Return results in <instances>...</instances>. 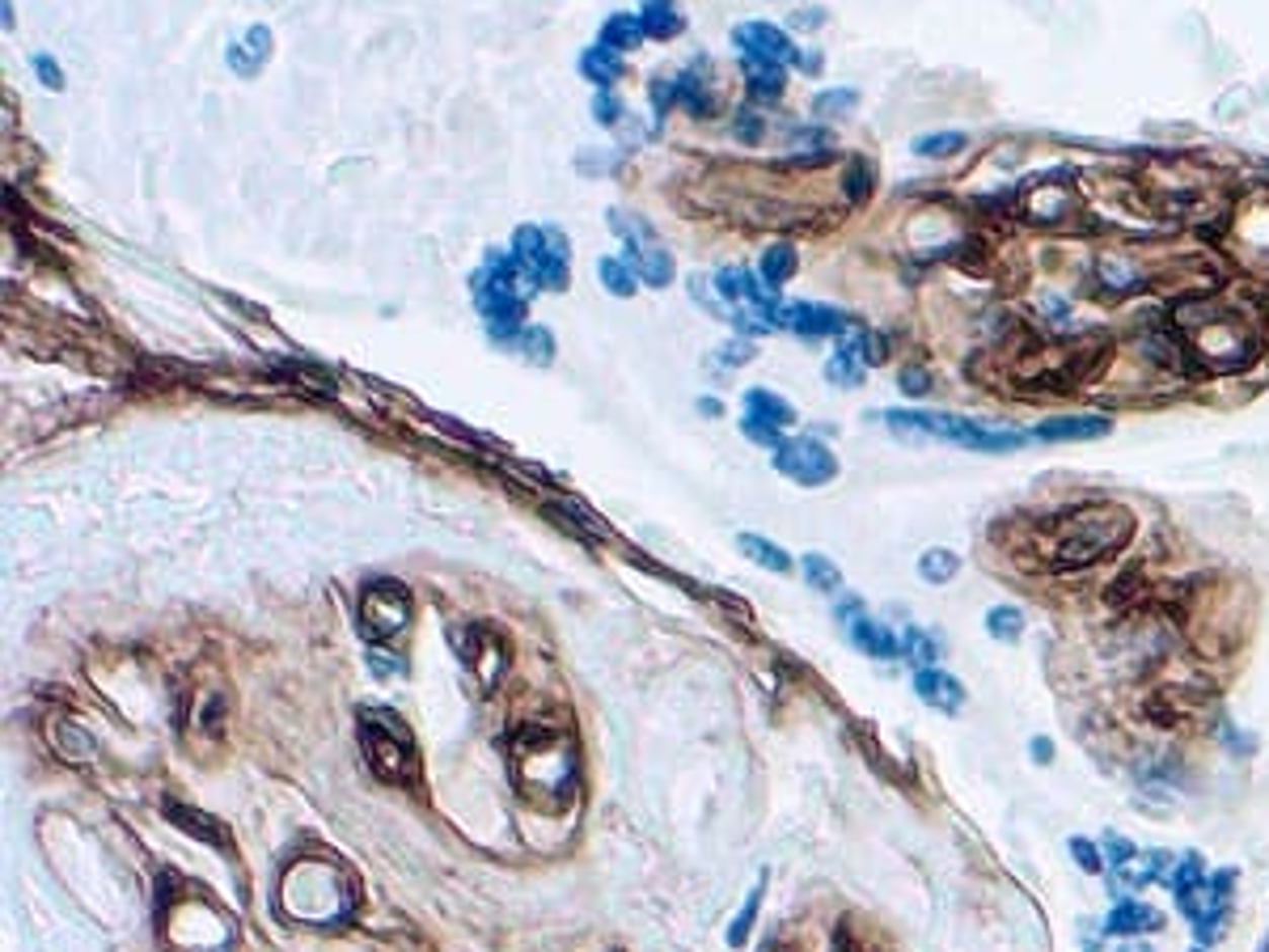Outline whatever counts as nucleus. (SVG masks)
Wrapping results in <instances>:
<instances>
[{
  "label": "nucleus",
  "instance_id": "obj_1",
  "mask_svg": "<svg viewBox=\"0 0 1269 952\" xmlns=\"http://www.w3.org/2000/svg\"><path fill=\"white\" fill-rule=\"evenodd\" d=\"M508 767L517 792L542 813H559L576 800L580 788V749L576 736L559 724L530 720L512 732L508 741Z\"/></svg>",
  "mask_w": 1269,
  "mask_h": 952
},
{
  "label": "nucleus",
  "instance_id": "obj_2",
  "mask_svg": "<svg viewBox=\"0 0 1269 952\" xmlns=\"http://www.w3.org/2000/svg\"><path fill=\"white\" fill-rule=\"evenodd\" d=\"M280 910L314 927L343 923L355 910L351 876L330 860H293L289 872L280 876Z\"/></svg>",
  "mask_w": 1269,
  "mask_h": 952
},
{
  "label": "nucleus",
  "instance_id": "obj_3",
  "mask_svg": "<svg viewBox=\"0 0 1269 952\" xmlns=\"http://www.w3.org/2000/svg\"><path fill=\"white\" fill-rule=\"evenodd\" d=\"M1130 534H1134L1130 508L1109 504V499H1100V504H1080L1058 521V534L1049 542V563L1062 567V571L1100 563L1113 551H1121V546L1130 542Z\"/></svg>",
  "mask_w": 1269,
  "mask_h": 952
},
{
  "label": "nucleus",
  "instance_id": "obj_4",
  "mask_svg": "<svg viewBox=\"0 0 1269 952\" xmlns=\"http://www.w3.org/2000/svg\"><path fill=\"white\" fill-rule=\"evenodd\" d=\"M361 749L369 771L381 783H394V788H415L419 783V753H415V736L394 711L386 707H365L361 711Z\"/></svg>",
  "mask_w": 1269,
  "mask_h": 952
},
{
  "label": "nucleus",
  "instance_id": "obj_5",
  "mask_svg": "<svg viewBox=\"0 0 1269 952\" xmlns=\"http://www.w3.org/2000/svg\"><path fill=\"white\" fill-rule=\"evenodd\" d=\"M880 419L889 423L893 432H901V437L948 441V445L973 449V454H1012V449L1028 445L1024 432H1012V427H986L977 419L948 415V411H884Z\"/></svg>",
  "mask_w": 1269,
  "mask_h": 952
},
{
  "label": "nucleus",
  "instance_id": "obj_6",
  "mask_svg": "<svg viewBox=\"0 0 1269 952\" xmlns=\"http://www.w3.org/2000/svg\"><path fill=\"white\" fill-rule=\"evenodd\" d=\"M512 258L538 289H563L567 284V237L559 229L521 225L512 233Z\"/></svg>",
  "mask_w": 1269,
  "mask_h": 952
},
{
  "label": "nucleus",
  "instance_id": "obj_7",
  "mask_svg": "<svg viewBox=\"0 0 1269 952\" xmlns=\"http://www.w3.org/2000/svg\"><path fill=\"white\" fill-rule=\"evenodd\" d=\"M610 225L622 242H627V254L622 258L635 267V275L643 284H652V289H664V284L673 280V254L656 242V233L639 217H631V212H610Z\"/></svg>",
  "mask_w": 1269,
  "mask_h": 952
},
{
  "label": "nucleus",
  "instance_id": "obj_8",
  "mask_svg": "<svg viewBox=\"0 0 1269 952\" xmlns=\"http://www.w3.org/2000/svg\"><path fill=\"white\" fill-rule=\"evenodd\" d=\"M170 940L182 952H233V927L208 901H182L170 919Z\"/></svg>",
  "mask_w": 1269,
  "mask_h": 952
},
{
  "label": "nucleus",
  "instance_id": "obj_9",
  "mask_svg": "<svg viewBox=\"0 0 1269 952\" xmlns=\"http://www.w3.org/2000/svg\"><path fill=\"white\" fill-rule=\"evenodd\" d=\"M411 623V592H406L398 580H373L365 592H361V631L369 639H394L406 631Z\"/></svg>",
  "mask_w": 1269,
  "mask_h": 952
},
{
  "label": "nucleus",
  "instance_id": "obj_10",
  "mask_svg": "<svg viewBox=\"0 0 1269 952\" xmlns=\"http://www.w3.org/2000/svg\"><path fill=\"white\" fill-rule=\"evenodd\" d=\"M775 470L783 479H792L800 487H825L838 474V458L829 454V445L812 441V437H792L775 449Z\"/></svg>",
  "mask_w": 1269,
  "mask_h": 952
},
{
  "label": "nucleus",
  "instance_id": "obj_11",
  "mask_svg": "<svg viewBox=\"0 0 1269 952\" xmlns=\"http://www.w3.org/2000/svg\"><path fill=\"white\" fill-rule=\"evenodd\" d=\"M453 644H458L462 660L478 673L487 690L504 678L508 669V652H504V639H499L491 627H470V631H453Z\"/></svg>",
  "mask_w": 1269,
  "mask_h": 952
},
{
  "label": "nucleus",
  "instance_id": "obj_12",
  "mask_svg": "<svg viewBox=\"0 0 1269 952\" xmlns=\"http://www.w3.org/2000/svg\"><path fill=\"white\" fill-rule=\"evenodd\" d=\"M775 326L796 330L804 339H821V335H843L847 330V314L834 305H817V301H796V305H779Z\"/></svg>",
  "mask_w": 1269,
  "mask_h": 952
},
{
  "label": "nucleus",
  "instance_id": "obj_13",
  "mask_svg": "<svg viewBox=\"0 0 1269 952\" xmlns=\"http://www.w3.org/2000/svg\"><path fill=\"white\" fill-rule=\"evenodd\" d=\"M732 43H736L749 60H771V64H783V68L800 60L796 43L787 38L779 26H771V21H745V26L732 30Z\"/></svg>",
  "mask_w": 1269,
  "mask_h": 952
},
{
  "label": "nucleus",
  "instance_id": "obj_14",
  "mask_svg": "<svg viewBox=\"0 0 1269 952\" xmlns=\"http://www.w3.org/2000/svg\"><path fill=\"white\" fill-rule=\"evenodd\" d=\"M1113 432V419L1109 415H1053V419H1041L1037 423V441H1049V445H1070V441H1100Z\"/></svg>",
  "mask_w": 1269,
  "mask_h": 952
},
{
  "label": "nucleus",
  "instance_id": "obj_15",
  "mask_svg": "<svg viewBox=\"0 0 1269 952\" xmlns=\"http://www.w3.org/2000/svg\"><path fill=\"white\" fill-rule=\"evenodd\" d=\"M1152 932H1164V915L1146 901H1134L1125 897L1113 906V915L1105 919V936H1117V940H1138V936H1152Z\"/></svg>",
  "mask_w": 1269,
  "mask_h": 952
},
{
  "label": "nucleus",
  "instance_id": "obj_16",
  "mask_svg": "<svg viewBox=\"0 0 1269 952\" xmlns=\"http://www.w3.org/2000/svg\"><path fill=\"white\" fill-rule=\"evenodd\" d=\"M847 639H851V644L864 652V656H872V660H893V656H901V639H897L889 627H884V623L868 618L864 610L847 618Z\"/></svg>",
  "mask_w": 1269,
  "mask_h": 952
},
{
  "label": "nucleus",
  "instance_id": "obj_17",
  "mask_svg": "<svg viewBox=\"0 0 1269 952\" xmlns=\"http://www.w3.org/2000/svg\"><path fill=\"white\" fill-rule=\"evenodd\" d=\"M1092 289L1100 297H1130V293H1142L1146 289V275L1130 263V258H1096L1092 267Z\"/></svg>",
  "mask_w": 1269,
  "mask_h": 952
},
{
  "label": "nucleus",
  "instance_id": "obj_18",
  "mask_svg": "<svg viewBox=\"0 0 1269 952\" xmlns=\"http://www.w3.org/2000/svg\"><path fill=\"white\" fill-rule=\"evenodd\" d=\"M915 695H919L927 707L948 711V716H956V711L965 707V686L956 682L952 673H944V669H919V673H915Z\"/></svg>",
  "mask_w": 1269,
  "mask_h": 952
},
{
  "label": "nucleus",
  "instance_id": "obj_19",
  "mask_svg": "<svg viewBox=\"0 0 1269 952\" xmlns=\"http://www.w3.org/2000/svg\"><path fill=\"white\" fill-rule=\"evenodd\" d=\"M165 817H170V821L182 829V835H190V839H200V843H212V847L229 851V829H225L217 817L200 813V808L178 804V800H165Z\"/></svg>",
  "mask_w": 1269,
  "mask_h": 952
},
{
  "label": "nucleus",
  "instance_id": "obj_20",
  "mask_svg": "<svg viewBox=\"0 0 1269 952\" xmlns=\"http://www.w3.org/2000/svg\"><path fill=\"white\" fill-rule=\"evenodd\" d=\"M271 56V30L267 26H250L246 38H237L229 47V68L237 77H258V68Z\"/></svg>",
  "mask_w": 1269,
  "mask_h": 952
},
{
  "label": "nucleus",
  "instance_id": "obj_21",
  "mask_svg": "<svg viewBox=\"0 0 1269 952\" xmlns=\"http://www.w3.org/2000/svg\"><path fill=\"white\" fill-rule=\"evenodd\" d=\"M864 373H868V355H864V343H859V335H855L851 343H843V347H838L829 361H825V377L834 381V386H843V390L859 386V381H864Z\"/></svg>",
  "mask_w": 1269,
  "mask_h": 952
},
{
  "label": "nucleus",
  "instance_id": "obj_22",
  "mask_svg": "<svg viewBox=\"0 0 1269 952\" xmlns=\"http://www.w3.org/2000/svg\"><path fill=\"white\" fill-rule=\"evenodd\" d=\"M745 415L758 419V423H766V427H775V432H783V427L796 423V407H792L787 398L771 394V390H749V394H745Z\"/></svg>",
  "mask_w": 1269,
  "mask_h": 952
},
{
  "label": "nucleus",
  "instance_id": "obj_23",
  "mask_svg": "<svg viewBox=\"0 0 1269 952\" xmlns=\"http://www.w3.org/2000/svg\"><path fill=\"white\" fill-rule=\"evenodd\" d=\"M52 745H56V753H60L64 762H93V758H98V745H93V736H89L81 724H73V720H56V724H52Z\"/></svg>",
  "mask_w": 1269,
  "mask_h": 952
},
{
  "label": "nucleus",
  "instance_id": "obj_24",
  "mask_svg": "<svg viewBox=\"0 0 1269 952\" xmlns=\"http://www.w3.org/2000/svg\"><path fill=\"white\" fill-rule=\"evenodd\" d=\"M745 68V85H749V98L758 102H775L783 93V64H771V60H740Z\"/></svg>",
  "mask_w": 1269,
  "mask_h": 952
},
{
  "label": "nucleus",
  "instance_id": "obj_25",
  "mask_svg": "<svg viewBox=\"0 0 1269 952\" xmlns=\"http://www.w3.org/2000/svg\"><path fill=\"white\" fill-rule=\"evenodd\" d=\"M736 546H740V555H745V559H754V563L766 567V571H775V576H787V571H792V555H787L783 546H775L771 538H762V534H740Z\"/></svg>",
  "mask_w": 1269,
  "mask_h": 952
},
{
  "label": "nucleus",
  "instance_id": "obj_26",
  "mask_svg": "<svg viewBox=\"0 0 1269 952\" xmlns=\"http://www.w3.org/2000/svg\"><path fill=\"white\" fill-rule=\"evenodd\" d=\"M1121 872V880L1130 889H1138V885H1146V880H1160V876H1172V855L1168 851H1138L1130 864L1125 868H1117Z\"/></svg>",
  "mask_w": 1269,
  "mask_h": 952
},
{
  "label": "nucleus",
  "instance_id": "obj_27",
  "mask_svg": "<svg viewBox=\"0 0 1269 952\" xmlns=\"http://www.w3.org/2000/svg\"><path fill=\"white\" fill-rule=\"evenodd\" d=\"M643 38H648V30H643V21L635 13H614L602 26V47H610V52H631Z\"/></svg>",
  "mask_w": 1269,
  "mask_h": 952
},
{
  "label": "nucleus",
  "instance_id": "obj_28",
  "mask_svg": "<svg viewBox=\"0 0 1269 952\" xmlns=\"http://www.w3.org/2000/svg\"><path fill=\"white\" fill-rule=\"evenodd\" d=\"M639 21H643V30H648L652 38H673V34H682V13L673 9V0H643Z\"/></svg>",
  "mask_w": 1269,
  "mask_h": 952
},
{
  "label": "nucleus",
  "instance_id": "obj_29",
  "mask_svg": "<svg viewBox=\"0 0 1269 952\" xmlns=\"http://www.w3.org/2000/svg\"><path fill=\"white\" fill-rule=\"evenodd\" d=\"M580 73H584L592 85L610 89V85L622 77V60H618V52H610V47H588V52L580 56Z\"/></svg>",
  "mask_w": 1269,
  "mask_h": 952
},
{
  "label": "nucleus",
  "instance_id": "obj_30",
  "mask_svg": "<svg viewBox=\"0 0 1269 952\" xmlns=\"http://www.w3.org/2000/svg\"><path fill=\"white\" fill-rule=\"evenodd\" d=\"M758 275L771 284V289H779V284H787L796 275V250L787 246V242H779V246H771V250H762V263H758Z\"/></svg>",
  "mask_w": 1269,
  "mask_h": 952
},
{
  "label": "nucleus",
  "instance_id": "obj_31",
  "mask_svg": "<svg viewBox=\"0 0 1269 952\" xmlns=\"http://www.w3.org/2000/svg\"><path fill=\"white\" fill-rule=\"evenodd\" d=\"M800 571H804L808 588H817V592H838V588H843V571H838V563L829 555H817V551L804 555Z\"/></svg>",
  "mask_w": 1269,
  "mask_h": 952
},
{
  "label": "nucleus",
  "instance_id": "obj_32",
  "mask_svg": "<svg viewBox=\"0 0 1269 952\" xmlns=\"http://www.w3.org/2000/svg\"><path fill=\"white\" fill-rule=\"evenodd\" d=\"M673 89H678V102H682L690 114H711V110H715L711 89L703 85V68H694V73H682Z\"/></svg>",
  "mask_w": 1269,
  "mask_h": 952
},
{
  "label": "nucleus",
  "instance_id": "obj_33",
  "mask_svg": "<svg viewBox=\"0 0 1269 952\" xmlns=\"http://www.w3.org/2000/svg\"><path fill=\"white\" fill-rule=\"evenodd\" d=\"M956 571H961V559L952 551H944V546H931V551L919 555V576L927 584H948V580H956Z\"/></svg>",
  "mask_w": 1269,
  "mask_h": 952
},
{
  "label": "nucleus",
  "instance_id": "obj_34",
  "mask_svg": "<svg viewBox=\"0 0 1269 952\" xmlns=\"http://www.w3.org/2000/svg\"><path fill=\"white\" fill-rule=\"evenodd\" d=\"M986 635L999 639V644H1016L1024 635V610L1016 606H990L986 610Z\"/></svg>",
  "mask_w": 1269,
  "mask_h": 952
},
{
  "label": "nucleus",
  "instance_id": "obj_35",
  "mask_svg": "<svg viewBox=\"0 0 1269 952\" xmlns=\"http://www.w3.org/2000/svg\"><path fill=\"white\" fill-rule=\"evenodd\" d=\"M512 347H517L530 365H550V361H555V339H550L546 326H525L521 335L512 339Z\"/></svg>",
  "mask_w": 1269,
  "mask_h": 952
},
{
  "label": "nucleus",
  "instance_id": "obj_36",
  "mask_svg": "<svg viewBox=\"0 0 1269 952\" xmlns=\"http://www.w3.org/2000/svg\"><path fill=\"white\" fill-rule=\"evenodd\" d=\"M597 275H602L606 293H614V297H631L635 284H639V275L627 258H602V263H597Z\"/></svg>",
  "mask_w": 1269,
  "mask_h": 952
},
{
  "label": "nucleus",
  "instance_id": "obj_37",
  "mask_svg": "<svg viewBox=\"0 0 1269 952\" xmlns=\"http://www.w3.org/2000/svg\"><path fill=\"white\" fill-rule=\"evenodd\" d=\"M901 656H909V660L919 664V669H931V664L940 660V639L931 635V631L909 627V631H905V639H901Z\"/></svg>",
  "mask_w": 1269,
  "mask_h": 952
},
{
  "label": "nucleus",
  "instance_id": "obj_38",
  "mask_svg": "<svg viewBox=\"0 0 1269 952\" xmlns=\"http://www.w3.org/2000/svg\"><path fill=\"white\" fill-rule=\"evenodd\" d=\"M190 724H195L200 732H221V724H225V695L217 690H200V703H195V711H190Z\"/></svg>",
  "mask_w": 1269,
  "mask_h": 952
},
{
  "label": "nucleus",
  "instance_id": "obj_39",
  "mask_svg": "<svg viewBox=\"0 0 1269 952\" xmlns=\"http://www.w3.org/2000/svg\"><path fill=\"white\" fill-rule=\"evenodd\" d=\"M762 889H766V876L758 880V885L749 889V897H745V906H740V915L732 919V927H728V944L732 948H740L749 940V932H754V919H758V910H762Z\"/></svg>",
  "mask_w": 1269,
  "mask_h": 952
},
{
  "label": "nucleus",
  "instance_id": "obj_40",
  "mask_svg": "<svg viewBox=\"0 0 1269 952\" xmlns=\"http://www.w3.org/2000/svg\"><path fill=\"white\" fill-rule=\"evenodd\" d=\"M1206 860L1197 851H1189L1185 860H1177V872L1168 876V885H1172V893H1185V889H1197V885H1206Z\"/></svg>",
  "mask_w": 1269,
  "mask_h": 952
},
{
  "label": "nucleus",
  "instance_id": "obj_41",
  "mask_svg": "<svg viewBox=\"0 0 1269 952\" xmlns=\"http://www.w3.org/2000/svg\"><path fill=\"white\" fill-rule=\"evenodd\" d=\"M1066 851H1070V860H1075V868H1080V872H1088V876H1105L1109 872V860H1105V851H1100V843L1070 839Z\"/></svg>",
  "mask_w": 1269,
  "mask_h": 952
},
{
  "label": "nucleus",
  "instance_id": "obj_42",
  "mask_svg": "<svg viewBox=\"0 0 1269 952\" xmlns=\"http://www.w3.org/2000/svg\"><path fill=\"white\" fill-rule=\"evenodd\" d=\"M909 149L919 157H952L965 149V132H931V136H919Z\"/></svg>",
  "mask_w": 1269,
  "mask_h": 952
},
{
  "label": "nucleus",
  "instance_id": "obj_43",
  "mask_svg": "<svg viewBox=\"0 0 1269 952\" xmlns=\"http://www.w3.org/2000/svg\"><path fill=\"white\" fill-rule=\"evenodd\" d=\"M872 186H876V170H872V161L868 157H851V165H847V178H843V190L859 204V200H868L872 195Z\"/></svg>",
  "mask_w": 1269,
  "mask_h": 952
},
{
  "label": "nucleus",
  "instance_id": "obj_44",
  "mask_svg": "<svg viewBox=\"0 0 1269 952\" xmlns=\"http://www.w3.org/2000/svg\"><path fill=\"white\" fill-rule=\"evenodd\" d=\"M855 102H859L855 89H825V93H817V98H812V110L829 118V114H847Z\"/></svg>",
  "mask_w": 1269,
  "mask_h": 952
},
{
  "label": "nucleus",
  "instance_id": "obj_45",
  "mask_svg": "<svg viewBox=\"0 0 1269 952\" xmlns=\"http://www.w3.org/2000/svg\"><path fill=\"white\" fill-rule=\"evenodd\" d=\"M897 386H901V394H909V398H923V394L931 390V373H927L923 365H905V369L897 373Z\"/></svg>",
  "mask_w": 1269,
  "mask_h": 952
},
{
  "label": "nucleus",
  "instance_id": "obj_46",
  "mask_svg": "<svg viewBox=\"0 0 1269 952\" xmlns=\"http://www.w3.org/2000/svg\"><path fill=\"white\" fill-rule=\"evenodd\" d=\"M1100 851H1105V860L1113 864V868H1125L1138 855V847L1130 843V839H1121V835H1105V843H1100Z\"/></svg>",
  "mask_w": 1269,
  "mask_h": 952
},
{
  "label": "nucleus",
  "instance_id": "obj_47",
  "mask_svg": "<svg viewBox=\"0 0 1269 952\" xmlns=\"http://www.w3.org/2000/svg\"><path fill=\"white\" fill-rule=\"evenodd\" d=\"M732 136L740 140V145H758V140H762V118H758V114H749V110H740V114H736V132H732Z\"/></svg>",
  "mask_w": 1269,
  "mask_h": 952
},
{
  "label": "nucleus",
  "instance_id": "obj_48",
  "mask_svg": "<svg viewBox=\"0 0 1269 952\" xmlns=\"http://www.w3.org/2000/svg\"><path fill=\"white\" fill-rule=\"evenodd\" d=\"M34 77L47 85V89H64V73L52 56H34Z\"/></svg>",
  "mask_w": 1269,
  "mask_h": 952
},
{
  "label": "nucleus",
  "instance_id": "obj_49",
  "mask_svg": "<svg viewBox=\"0 0 1269 952\" xmlns=\"http://www.w3.org/2000/svg\"><path fill=\"white\" fill-rule=\"evenodd\" d=\"M592 114H597V124H618L622 102H614V93H597V98H592Z\"/></svg>",
  "mask_w": 1269,
  "mask_h": 952
},
{
  "label": "nucleus",
  "instance_id": "obj_50",
  "mask_svg": "<svg viewBox=\"0 0 1269 952\" xmlns=\"http://www.w3.org/2000/svg\"><path fill=\"white\" fill-rule=\"evenodd\" d=\"M754 355V343H745V339H732V343H724L720 347V361L728 365V369H736V365H745Z\"/></svg>",
  "mask_w": 1269,
  "mask_h": 952
},
{
  "label": "nucleus",
  "instance_id": "obj_51",
  "mask_svg": "<svg viewBox=\"0 0 1269 952\" xmlns=\"http://www.w3.org/2000/svg\"><path fill=\"white\" fill-rule=\"evenodd\" d=\"M369 669H373L377 678H390V673H398V669H402V664H398L390 652H377V648H373V652H369Z\"/></svg>",
  "mask_w": 1269,
  "mask_h": 952
},
{
  "label": "nucleus",
  "instance_id": "obj_52",
  "mask_svg": "<svg viewBox=\"0 0 1269 952\" xmlns=\"http://www.w3.org/2000/svg\"><path fill=\"white\" fill-rule=\"evenodd\" d=\"M1223 745H1232V749H1236L1240 758H1249V753H1253V741H1249V736H1244V732H1236L1232 724H1223Z\"/></svg>",
  "mask_w": 1269,
  "mask_h": 952
},
{
  "label": "nucleus",
  "instance_id": "obj_53",
  "mask_svg": "<svg viewBox=\"0 0 1269 952\" xmlns=\"http://www.w3.org/2000/svg\"><path fill=\"white\" fill-rule=\"evenodd\" d=\"M1028 753H1033L1037 767H1049V762H1053V741H1049V736H1033V745H1028Z\"/></svg>",
  "mask_w": 1269,
  "mask_h": 952
},
{
  "label": "nucleus",
  "instance_id": "obj_54",
  "mask_svg": "<svg viewBox=\"0 0 1269 952\" xmlns=\"http://www.w3.org/2000/svg\"><path fill=\"white\" fill-rule=\"evenodd\" d=\"M792 21H796V26H800V30H817V26H821V21H825V9H800V13L792 17Z\"/></svg>",
  "mask_w": 1269,
  "mask_h": 952
},
{
  "label": "nucleus",
  "instance_id": "obj_55",
  "mask_svg": "<svg viewBox=\"0 0 1269 952\" xmlns=\"http://www.w3.org/2000/svg\"><path fill=\"white\" fill-rule=\"evenodd\" d=\"M796 64H800V73H821V56L817 52H804Z\"/></svg>",
  "mask_w": 1269,
  "mask_h": 952
},
{
  "label": "nucleus",
  "instance_id": "obj_56",
  "mask_svg": "<svg viewBox=\"0 0 1269 952\" xmlns=\"http://www.w3.org/2000/svg\"><path fill=\"white\" fill-rule=\"evenodd\" d=\"M699 407H703V415H720V411H724V407H720V402H715V398H703Z\"/></svg>",
  "mask_w": 1269,
  "mask_h": 952
},
{
  "label": "nucleus",
  "instance_id": "obj_57",
  "mask_svg": "<svg viewBox=\"0 0 1269 952\" xmlns=\"http://www.w3.org/2000/svg\"><path fill=\"white\" fill-rule=\"evenodd\" d=\"M1121 952H1152V948L1138 944V940H1125V944H1121Z\"/></svg>",
  "mask_w": 1269,
  "mask_h": 952
},
{
  "label": "nucleus",
  "instance_id": "obj_58",
  "mask_svg": "<svg viewBox=\"0 0 1269 952\" xmlns=\"http://www.w3.org/2000/svg\"><path fill=\"white\" fill-rule=\"evenodd\" d=\"M1189 952H1206V948H1189Z\"/></svg>",
  "mask_w": 1269,
  "mask_h": 952
}]
</instances>
